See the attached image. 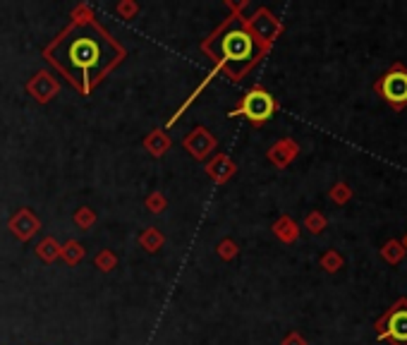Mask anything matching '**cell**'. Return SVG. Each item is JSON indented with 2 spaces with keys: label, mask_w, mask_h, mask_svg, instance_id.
Returning <instances> with one entry per match:
<instances>
[{
  "label": "cell",
  "mask_w": 407,
  "mask_h": 345,
  "mask_svg": "<svg viewBox=\"0 0 407 345\" xmlns=\"http://www.w3.org/2000/svg\"><path fill=\"white\" fill-rule=\"evenodd\" d=\"M374 333L381 343L407 345V297H398L388 310L374 321Z\"/></svg>",
  "instance_id": "7a4b0ae2"
},
{
  "label": "cell",
  "mask_w": 407,
  "mask_h": 345,
  "mask_svg": "<svg viewBox=\"0 0 407 345\" xmlns=\"http://www.w3.org/2000/svg\"><path fill=\"white\" fill-rule=\"evenodd\" d=\"M405 247H403V240L398 238H390L383 242V247H381V259L386 261L388 266H398L400 261L405 259Z\"/></svg>",
  "instance_id": "5b68a950"
},
{
  "label": "cell",
  "mask_w": 407,
  "mask_h": 345,
  "mask_svg": "<svg viewBox=\"0 0 407 345\" xmlns=\"http://www.w3.org/2000/svg\"><path fill=\"white\" fill-rule=\"evenodd\" d=\"M273 111H275L273 96H271L269 91H264V89L257 87L242 98L239 108L237 111H233L230 115H244V118H249L254 125H262L271 118V115H273Z\"/></svg>",
  "instance_id": "3957f363"
},
{
  "label": "cell",
  "mask_w": 407,
  "mask_h": 345,
  "mask_svg": "<svg viewBox=\"0 0 407 345\" xmlns=\"http://www.w3.org/2000/svg\"><path fill=\"white\" fill-rule=\"evenodd\" d=\"M321 266L328 271V274H336V271H341L343 266H345V259H343V254L336 252V249H328V252L321 257Z\"/></svg>",
  "instance_id": "52a82bcc"
},
{
  "label": "cell",
  "mask_w": 407,
  "mask_h": 345,
  "mask_svg": "<svg viewBox=\"0 0 407 345\" xmlns=\"http://www.w3.org/2000/svg\"><path fill=\"white\" fill-rule=\"evenodd\" d=\"M331 200L338 204V206H345V204L352 200V190H350L347 182H336L331 187Z\"/></svg>",
  "instance_id": "9c48e42d"
},
{
  "label": "cell",
  "mask_w": 407,
  "mask_h": 345,
  "mask_svg": "<svg viewBox=\"0 0 407 345\" xmlns=\"http://www.w3.org/2000/svg\"><path fill=\"white\" fill-rule=\"evenodd\" d=\"M403 247H405V252H407V235L403 238Z\"/></svg>",
  "instance_id": "7c38bea8"
},
{
  "label": "cell",
  "mask_w": 407,
  "mask_h": 345,
  "mask_svg": "<svg viewBox=\"0 0 407 345\" xmlns=\"http://www.w3.org/2000/svg\"><path fill=\"white\" fill-rule=\"evenodd\" d=\"M283 345H307V341L302 336H297V333H292V336H288V341H285Z\"/></svg>",
  "instance_id": "8fae6325"
},
{
  "label": "cell",
  "mask_w": 407,
  "mask_h": 345,
  "mask_svg": "<svg viewBox=\"0 0 407 345\" xmlns=\"http://www.w3.org/2000/svg\"><path fill=\"white\" fill-rule=\"evenodd\" d=\"M297 226L290 221V218H280L278 223H275V235H278L280 240H285V242H292V240H297Z\"/></svg>",
  "instance_id": "ba28073f"
},
{
  "label": "cell",
  "mask_w": 407,
  "mask_h": 345,
  "mask_svg": "<svg viewBox=\"0 0 407 345\" xmlns=\"http://www.w3.org/2000/svg\"><path fill=\"white\" fill-rule=\"evenodd\" d=\"M223 51H226L228 57H235V60H239V57H249V53H252V41H249V36L242 34V31H235V34L226 36V41H223Z\"/></svg>",
  "instance_id": "277c9868"
},
{
  "label": "cell",
  "mask_w": 407,
  "mask_h": 345,
  "mask_svg": "<svg viewBox=\"0 0 407 345\" xmlns=\"http://www.w3.org/2000/svg\"><path fill=\"white\" fill-rule=\"evenodd\" d=\"M377 96L383 98L395 113H403L407 108V67L403 62H393L383 75L374 82Z\"/></svg>",
  "instance_id": "6da1fadb"
},
{
  "label": "cell",
  "mask_w": 407,
  "mask_h": 345,
  "mask_svg": "<svg viewBox=\"0 0 407 345\" xmlns=\"http://www.w3.org/2000/svg\"><path fill=\"white\" fill-rule=\"evenodd\" d=\"M297 151H300V149H297V144L290 142V139H285V142L275 144L273 149H271V159H273L275 163L285 166V163H290V161L295 159Z\"/></svg>",
  "instance_id": "8992f818"
},
{
  "label": "cell",
  "mask_w": 407,
  "mask_h": 345,
  "mask_svg": "<svg viewBox=\"0 0 407 345\" xmlns=\"http://www.w3.org/2000/svg\"><path fill=\"white\" fill-rule=\"evenodd\" d=\"M326 223H328V221H326V216H321L319 211H311L309 216H307L305 226L309 228V230H311V233H314V235H319L321 230L326 228Z\"/></svg>",
  "instance_id": "30bf717a"
}]
</instances>
